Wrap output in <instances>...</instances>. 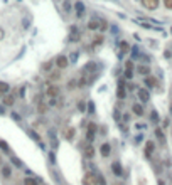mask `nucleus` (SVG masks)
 <instances>
[{
    "label": "nucleus",
    "instance_id": "obj_1",
    "mask_svg": "<svg viewBox=\"0 0 172 185\" xmlns=\"http://www.w3.org/2000/svg\"><path fill=\"white\" fill-rule=\"evenodd\" d=\"M54 64H56L57 67H59V69H66V67L69 66V59H68L66 56H63V54H61V56H57V57H56Z\"/></svg>",
    "mask_w": 172,
    "mask_h": 185
},
{
    "label": "nucleus",
    "instance_id": "obj_2",
    "mask_svg": "<svg viewBox=\"0 0 172 185\" xmlns=\"http://www.w3.org/2000/svg\"><path fill=\"white\" fill-rule=\"evenodd\" d=\"M96 130H98V126H96L95 123H89V124H88V131H86V140H88V141H93Z\"/></svg>",
    "mask_w": 172,
    "mask_h": 185
},
{
    "label": "nucleus",
    "instance_id": "obj_3",
    "mask_svg": "<svg viewBox=\"0 0 172 185\" xmlns=\"http://www.w3.org/2000/svg\"><path fill=\"white\" fill-rule=\"evenodd\" d=\"M142 3L147 10H157L159 9V0H142Z\"/></svg>",
    "mask_w": 172,
    "mask_h": 185
},
{
    "label": "nucleus",
    "instance_id": "obj_4",
    "mask_svg": "<svg viewBox=\"0 0 172 185\" xmlns=\"http://www.w3.org/2000/svg\"><path fill=\"white\" fill-rule=\"evenodd\" d=\"M154 150H155V145H154V141H147V143H145V156H147V158H150V156H152Z\"/></svg>",
    "mask_w": 172,
    "mask_h": 185
},
{
    "label": "nucleus",
    "instance_id": "obj_5",
    "mask_svg": "<svg viewBox=\"0 0 172 185\" xmlns=\"http://www.w3.org/2000/svg\"><path fill=\"white\" fill-rule=\"evenodd\" d=\"M110 152H112V147H110V143H103V145H101V148H100V153H101L103 158L110 156Z\"/></svg>",
    "mask_w": 172,
    "mask_h": 185
},
{
    "label": "nucleus",
    "instance_id": "obj_6",
    "mask_svg": "<svg viewBox=\"0 0 172 185\" xmlns=\"http://www.w3.org/2000/svg\"><path fill=\"white\" fill-rule=\"evenodd\" d=\"M112 172H113V175H117V177H120L121 173H123V170H121V165L118 162H113L112 163Z\"/></svg>",
    "mask_w": 172,
    "mask_h": 185
},
{
    "label": "nucleus",
    "instance_id": "obj_7",
    "mask_svg": "<svg viewBox=\"0 0 172 185\" xmlns=\"http://www.w3.org/2000/svg\"><path fill=\"white\" fill-rule=\"evenodd\" d=\"M137 92H138V98H140V101L147 103V101H149V99H150V94H149V91H147V89H143V88H142V89H138Z\"/></svg>",
    "mask_w": 172,
    "mask_h": 185
},
{
    "label": "nucleus",
    "instance_id": "obj_8",
    "mask_svg": "<svg viewBox=\"0 0 172 185\" xmlns=\"http://www.w3.org/2000/svg\"><path fill=\"white\" fill-rule=\"evenodd\" d=\"M83 155L86 156V158H93V156H95V148H93L91 143H89L88 147H86L84 150H83Z\"/></svg>",
    "mask_w": 172,
    "mask_h": 185
},
{
    "label": "nucleus",
    "instance_id": "obj_9",
    "mask_svg": "<svg viewBox=\"0 0 172 185\" xmlns=\"http://www.w3.org/2000/svg\"><path fill=\"white\" fill-rule=\"evenodd\" d=\"M132 111H133L135 116H143V108L138 104V103H135V104L132 106Z\"/></svg>",
    "mask_w": 172,
    "mask_h": 185
},
{
    "label": "nucleus",
    "instance_id": "obj_10",
    "mask_svg": "<svg viewBox=\"0 0 172 185\" xmlns=\"http://www.w3.org/2000/svg\"><path fill=\"white\" fill-rule=\"evenodd\" d=\"M57 94H59V88L57 86H49L47 88V96L49 98H56Z\"/></svg>",
    "mask_w": 172,
    "mask_h": 185
},
{
    "label": "nucleus",
    "instance_id": "obj_11",
    "mask_svg": "<svg viewBox=\"0 0 172 185\" xmlns=\"http://www.w3.org/2000/svg\"><path fill=\"white\" fill-rule=\"evenodd\" d=\"M74 9H76L78 17H81L84 14V3L83 2H76V3H74Z\"/></svg>",
    "mask_w": 172,
    "mask_h": 185
},
{
    "label": "nucleus",
    "instance_id": "obj_12",
    "mask_svg": "<svg viewBox=\"0 0 172 185\" xmlns=\"http://www.w3.org/2000/svg\"><path fill=\"white\" fill-rule=\"evenodd\" d=\"M83 185H95V175H91V173L84 175V179H83Z\"/></svg>",
    "mask_w": 172,
    "mask_h": 185
},
{
    "label": "nucleus",
    "instance_id": "obj_13",
    "mask_svg": "<svg viewBox=\"0 0 172 185\" xmlns=\"http://www.w3.org/2000/svg\"><path fill=\"white\" fill-rule=\"evenodd\" d=\"M95 185H106V180L101 173H96L95 175Z\"/></svg>",
    "mask_w": 172,
    "mask_h": 185
},
{
    "label": "nucleus",
    "instance_id": "obj_14",
    "mask_svg": "<svg viewBox=\"0 0 172 185\" xmlns=\"http://www.w3.org/2000/svg\"><path fill=\"white\" fill-rule=\"evenodd\" d=\"M14 103H15V98H14V96H9V94L3 96V104L5 106H12Z\"/></svg>",
    "mask_w": 172,
    "mask_h": 185
},
{
    "label": "nucleus",
    "instance_id": "obj_15",
    "mask_svg": "<svg viewBox=\"0 0 172 185\" xmlns=\"http://www.w3.org/2000/svg\"><path fill=\"white\" fill-rule=\"evenodd\" d=\"M74 131H76V130H74V128H66V131H64V136H66V140H73V138H74Z\"/></svg>",
    "mask_w": 172,
    "mask_h": 185
},
{
    "label": "nucleus",
    "instance_id": "obj_16",
    "mask_svg": "<svg viewBox=\"0 0 172 185\" xmlns=\"http://www.w3.org/2000/svg\"><path fill=\"white\" fill-rule=\"evenodd\" d=\"M155 136L160 140V143H162V145H166V136H164V131L160 130V128H157V130H155Z\"/></svg>",
    "mask_w": 172,
    "mask_h": 185
},
{
    "label": "nucleus",
    "instance_id": "obj_17",
    "mask_svg": "<svg viewBox=\"0 0 172 185\" xmlns=\"http://www.w3.org/2000/svg\"><path fill=\"white\" fill-rule=\"evenodd\" d=\"M145 83H147V86H149V88H154L157 84V81H155V77H154V76H145Z\"/></svg>",
    "mask_w": 172,
    "mask_h": 185
},
{
    "label": "nucleus",
    "instance_id": "obj_18",
    "mask_svg": "<svg viewBox=\"0 0 172 185\" xmlns=\"http://www.w3.org/2000/svg\"><path fill=\"white\" fill-rule=\"evenodd\" d=\"M117 96L120 99H125V96H127V92H125V88H123V84H120V88L117 89Z\"/></svg>",
    "mask_w": 172,
    "mask_h": 185
},
{
    "label": "nucleus",
    "instance_id": "obj_19",
    "mask_svg": "<svg viewBox=\"0 0 172 185\" xmlns=\"http://www.w3.org/2000/svg\"><path fill=\"white\" fill-rule=\"evenodd\" d=\"M9 89H10V88H9V84H7V83H2V81H0V94H7V92H9Z\"/></svg>",
    "mask_w": 172,
    "mask_h": 185
},
{
    "label": "nucleus",
    "instance_id": "obj_20",
    "mask_svg": "<svg viewBox=\"0 0 172 185\" xmlns=\"http://www.w3.org/2000/svg\"><path fill=\"white\" fill-rule=\"evenodd\" d=\"M24 185H39L37 180L32 179V177H27V179H24Z\"/></svg>",
    "mask_w": 172,
    "mask_h": 185
},
{
    "label": "nucleus",
    "instance_id": "obj_21",
    "mask_svg": "<svg viewBox=\"0 0 172 185\" xmlns=\"http://www.w3.org/2000/svg\"><path fill=\"white\" fill-rule=\"evenodd\" d=\"M10 173H12V168H10V167H2V175L3 177H10Z\"/></svg>",
    "mask_w": 172,
    "mask_h": 185
},
{
    "label": "nucleus",
    "instance_id": "obj_22",
    "mask_svg": "<svg viewBox=\"0 0 172 185\" xmlns=\"http://www.w3.org/2000/svg\"><path fill=\"white\" fill-rule=\"evenodd\" d=\"M88 27H89V29H93V30L98 29V27H100V20H89Z\"/></svg>",
    "mask_w": 172,
    "mask_h": 185
},
{
    "label": "nucleus",
    "instance_id": "obj_23",
    "mask_svg": "<svg viewBox=\"0 0 172 185\" xmlns=\"http://www.w3.org/2000/svg\"><path fill=\"white\" fill-rule=\"evenodd\" d=\"M52 66H54V62H52V61L46 62L44 66H42V71H51V69H52Z\"/></svg>",
    "mask_w": 172,
    "mask_h": 185
},
{
    "label": "nucleus",
    "instance_id": "obj_24",
    "mask_svg": "<svg viewBox=\"0 0 172 185\" xmlns=\"http://www.w3.org/2000/svg\"><path fill=\"white\" fill-rule=\"evenodd\" d=\"M138 73H140V74H149L150 69L147 66H140V67H138Z\"/></svg>",
    "mask_w": 172,
    "mask_h": 185
},
{
    "label": "nucleus",
    "instance_id": "obj_25",
    "mask_svg": "<svg viewBox=\"0 0 172 185\" xmlns=\"http://www.w3.org/2000/svg\"><path fill=\"white\" fill-rule=\"evenodd\" d=\"M125 69H127V71H133V62L127 61V64H125Z\"/></svg>",
    "mask_w": 172,
    "mask_h": 185
},
{
    "label": "nucleus",
    "instance_id": "obj_26",
    "mask_svg": "<svg viewBox=\"0 0 172 185\" xmlns=\"http://www.w3.org/2000/svg\"><path fill=\"white\" fill-rule=\"evenodd\" d=\"M59 73H51V74H49V79H52V81H56V79H59Z\"/></svg>",
    "mask_w": 172,
    "mask_h": 185
},
{
    "label": "nucleus",
    "instance_id": "obj_27",
    "mask_svg": "<svg viewBox=\"0 0 172 185\" xmlns=\"http://www.w3.org/2000/svg\"><path fill=\"white\" fill-rule=\"evenodd\" d=\"M164 5H166V9L172 10V0H164Z\"/></svg>",
    "mask_w": 172,
    "mask_h": 185
},
{
    "label": "nucleus",
    "instance_id": "obj_28",
    "mask_svg": "<svg viewBox=\"0 0 172 185\" xmlns=\"http://www.w3.org/2000/svg\"><path fill=\"white\" fill-rule=\"evenodd\" d=\"M132 76H133V71H127V69H125V77H127V79H132Z\"/></svg>",
    "mask_w": 172,
    "mask_h": 185
},
{
    "label": "nucleus",
    "instance_id": "obj_29",
    "mask_svg": "<svg viewBox=\"0 0 172 185\" xmlns=\"http://www.w3.org/2000/svg\"><path fill=\"white\" fill-rule=\"evenodd\" d=\"M120 45H121V51H128V49H130V45H128L127 42H121Z\"/></svg>",
    "mask_w": 172,
    "mask_h": 185
},
{
    "label": "nucleus",
    "instance_id": "obj_30",
    "mask_svg": "<svg viewBox=\"0 0 172 185\" xmlns=\"http://www.w3.org/2000/svg\"><path fill=\"white\" fill-rule=\"evenodd\" d=\"M0 148H2V150H5V152H9V147L5 145V141H0Z\"/></svg>",
    "mask_w": 172,
    "mask_h": 185
},
{
    "label": "nucleus",
    "instance_id": "obj_31",
    "mask_svg": "<svg viewBox=\"0 0 172 185\" xmlns=\"http://www.w3.org/2000/svg\"><path fill=\"white\" fill-rule=\"evenodd\" d=\"M63 7H64V10H66V12H69V10H71V9H69V2H64Z\"/></svg>",
    "mask_w": 172,
    "mask_h": 185
},
{
    "label": "nucleus",
    "instance_id": "obj_32",
    "mask_svg": "<svg viewBox=\"0 0 172 185\" xmlns=\"http://www.w3.org/2000/svg\"><path fill=\"white\" fill-rule=\"evenodd\" d=\"M78 106H80L81 111H84V101H80V103H78Z\"/></svg>",
    "mask_w": 172,
    "mask_h": 185
},
{
    "label": "nucleus",
    "instance_id": "obj_33",
    "mask_svg": "<svg viewBox=\"0 0 172 185\" xmlns=\"http://www.w3.org/2000/svg\"><path fill=\"white\" fill-rule=\"evenodd\" d=\"M12 162H14V163H15V165H17V167H20V165H22V163H20V162H19V160H17V158H12Z\"/></svg>",
    "mask_w": 172,
    "mask_h": 185
},
{
    "label": "nucleus",
    "instance_id": "obj_34",
    "mask_svg": "<svg viewBox=\"0 0 172 185\" xmlns=\"http://www.w3.org/2000/svg\"><path fill=\"white\" fill-rule=\"evenodd\" d=\"M2 37H3V30L0 29V39H2Z\"/></svg>",
    "mask_w": 172,
    "mask_h": 185
}]
</instances>
